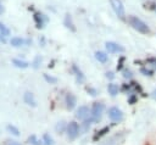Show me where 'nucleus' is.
<instances>
[{
  "mask_svg": "<svg viewBox=\"0 0 156 145\" xmlns=\"http://www.w3.org/2000/svg\"><path fill=\"white\" fill-rule=\"evenodd\" d=\"M128 23L132 26L133 29H135L136 32H139L141 34H149L150 33L149 26L136 16H128Z\"/></svg>",
  "mask_w": 156,
  "mask_h": 145,
  "instance_id": "nucleus-1",
  "label": "nucleus"
},
{
  "mask_svg": "<svg viewBox=\"0 0 156 145\" xmlns=\"http://www.w3.org/2000/svg\"><path fill=\"white\" fill-rule=\"evenodd\" d=\"M110 4H111V7L112 10L115 11V13L121 18V19H124L126 18V12H124V6L122 4L121 0H108Z\"/></svg>",
  "mask_w": 156,
  "mask_h": 145,
  "instance_id": "nucleus-2",
  "label": "nucleus"
},
{
  "mask_svg": "<svg viewBox=\"0 0 156 145\" xmlns=\"http://www.w3.org/2000/svg\"><path fill=\"white\" fill-rule=\"evenodd\" d=\"M91 121L93 122H98L101 118V115L104 112V105L101 102H94L91 106Z\"/></svg>",
  "mask_w": 156,
  "mask_h": 145,
  "instance_id": "nucleus-3",
  "label": "nucleus"
},
{
  "mask_svg": "<svg viewBox=\"0 0 156 145\" xmlns=\"http://www.w3.org/2000/svg\"><path fill=\"white\" fill-rule=\"evenodd\" d=\"M66 130H67V135H68L69 139H76L78 136V134H79V126H78L77 122L72 121V122H69L67 124Z\"/></svg>",
  "mask_w": 156,
  "mask_h": 145,
  "instance_id": "nucleus-4",
  "label": "nucleus"
},
{
  "mask_svg": "<svg viewBox=\"0 0 156 145\" xmlns=\"http://www.w3.org/2000/svg\"><path fill=\"white\" fill-rule=\"evenodd\" d=\"M108 117L112 122H121L123 119V112L118 107L108 108Z\"/></svg>",
  "mask_w": 156,
  "mask_h": 145,
  "instance_id": "nucleus-5",
  "label": "nucleus"
},
{
  "mask_svg": "<svg viewBox=\"0 0 156 145\" xmlns=\"http://www.w3.org/2000/svg\"><path fill=\"white\" fill-rule=\"evenodd\" d=\"M106 46V50L110 52V54H116V52H123L124 51V48L118 45L117 43H113V41H107L105 44Z\"/></svg>",
  "mask_w": 156,
  "mask_h": 145,
  "instance_id": "nucleus-6",
  "label": "nucleus"
},
{
  "mask_svg": "<svg viewBox=\"0 0 156 145\" xmlns=\"http://www.w3.org/2000/svg\"><path fill=\"white\" fill-rule=\"evenodd\" d=\"M65 101H66V107L67 110H73L76 104H77V97L72 94V93H68L65 97Z\"/></svg>",
  "mask_w": 156,
  "mask_h": 145,
  "instance_id": "nucleus-7",
  "label": "nucleus"
},
{
  "mask_svg": "<svg viewBox=\"0 0 156 145\" xmlns=\"http://www.w3.org/2000/svg\"><path fill=\"white\" fill-rule=\"evenodd\" d=\"M76 116H77V118L83 119V121L88 119V117H89V108H88L87 106H80V107L77 110Z\"/></svg>",
  "mask_w": 156,
  "mask_h": 145,
  "instance_id": "nucleus-8",
  "label": "nucleus"
},
{
  "mask_svg": "<svg viewBox=\"0 0 156 145\" xmlns=\"http://www.w3.org/2000/svg\"><path fill=\"white\" fill-rule=\"evenodd\" d=\"M23 100H24V102H26L27 105H29V106H33V107L37 106L34 95H33L30 91H26V93H24V95H23Z\"/></svg>",
  "mask_w": 156,
  "mask_h": 145,
  "instance_id": "nucleus-9",
  "label": "nucleus"
},
{
  "mask_svg": "<svg viewBox=\"0 0 156 145\" xmlns=\"http://www.w3.org/2000/svg\"><path fill=\"white\" fill-rule=\"evenodd\" d=\"M72 71L74 72V74H76L78 82H83V80H84V74H83V72L77 67V65H72Z\"/></svg>",
  "mask_w": 156,
  "mask_h": 145,
  "instance_id": "nucleus-10",
  "label": "nucleus"
},
{
  "mask_svg": "<svg viewBox=\"0 0 156 145\" xmlns=\"http://www.w3.org/2000/svg\"><path fill=\"white\" fill-rule=\"evenodd\" d=\"M118 90H119V88H118L117 84L110 83V84L107 85V91H108V94H110L111 96H116V95L118 94Z\"/></svg>",
  "mask_w": 156,
  "mask_h": 145,
  "instance_id": "nucleus-11",
  "label": "nucleus"
},
{
  "mask_svg": "<svg viewBox=\"0 0 156 145\" xmlns=\"http://www.w3.org/2000/svg\"><path fill=\"white\" fill-rule=\"evenodd\" d=\"M43 15L41 13H39V12H37V13H34V21H35V24H37V28H43V26H44V21H43Z\"/></svg>",
  "mask_w": 156,
  "mask_h": 145,
  "instance_id": "nucleus-12",
  "label": "nucleus"
},
{
  "mask_svg": "<svg viewBox=\"0 0 156 145\" xmlns=\"http://www.w3.org/2000/svg\"><path fill=\"white\" fill-rule=\"evenodd\" d=\"M108 130H110V128H108V127H104L102 129H100L99 132H96V134H95V135L93 136V140H94V141L99 140V139H100L101 136H104V135H105L106 133H108Z\"/></svg>",
  "mask_w": 156,
  "mask_h": 145,
  "instance_id": "nucleus-13",
  "label": "nucleus"
},
{
  "mask_svg": "<svg viewBox=\"0 0 156 145\" xmlns=\"http://www.w3.org/2000/svg\"><path fill=\"white\" fill-rule=\"evenodd\" d=\"M95 58H96L99 62L105 63V62L107 61V55H106L105 52H102V51H96V52H95Z\"/></svg>",
  "mask_w": 156,
  "mask_h": 145,
  "instance_id": "nucleus-14",
  "label": "nucleus"
},
{
  "mask_svg": "<svg viewBox=\"0 0 156 145\" xmlns=\"http://www.w3.org/2000/svg\"><path fill=\"white\" fill-rule=\"evenodd\" d=\"M12 63H13L16 67H18V68H27V67L29 66L28 62L22 61V60H18V58H13V60H12Z\"/></svg>",
  "mask_w": 156,
  "mask_h": 145,
  "instance_id": "nucleus-15",
  "label": "nucleus"
},
{
  "mask_svg": "<svg viewBox=\"0 0 156 145\" xmlns=\"http://www.w3.org/2000/svg\"><path fill=\"white\" fill-rule=\"evenodd\" d=\"M28 144H30V145H44L43 144V140H39L34 134H32L29 138H28Z\"/></svg>",
  "mask_w": 156,
  "mask_h": 145,
  "instance_id": "nucleus-16",
  "label": "nucleus"
},
{
  "mask_svg": "<svg viewBox=\"0 0 156 145\" xmlns=\"http://www.w3.org/2000/svg\"><path fill=\"white\" fill-rule=\"evenodd\" d=\"M11 45L12 46H16V48H18V46H21V45H23L24 44V40L22 39V38H18V37H13V38H11Z\"/></svg>",
  "mask_w": 156,
  "mask_h": 145,
  "instance_id": "nucleus-17",
  "label": "nucleus"
},
{
  "mask_svg": "<svg viewBox=\"0 0 156 145\" xmlns=\"http://www.w3.org/2000/svg\"><path fill=\"white\" fill-rule=\"evenodd\" d=\"M6 129H7L12 135H15V136H18V135H20V130H18V128L15 127V126H12V124H7V126H6Z\"/></svg>",
  "mask_w": 156,
  "mask_h": 145,
  "instance_id": "nucleus-18",
  "label": "nucleus"
},
{
  "mask_svg": "<svg viewBox=\"0 0 156 145\" xmlns=\"http://www.w3.org/2000/svg\"><path fill=\"white\" fill-rule=\"evenodd\" d=\"M43 144H44V145H54V139H52L48 133H45V134L43 135Z\"/></svg>",
  "mask_w": 156,
  "mask_h": 145,
  "instance_id": "nucleus-19",
  "label": "nucleus"
},
{
  "mask_svg": "<svg viewBox=\"0 0 156 145\" xmlns=\"http://www.w3.org/2000/svg\"><path fill=\"white\" fill-rule=\"evenodd\" d=\"M65 24H66V27L67 28H69L71 30H76V28H74V26H73V23H72V19H71V17H69V15H66V17H65Z\"/></svg>",
  "mask_w": 156,
  "mask_h": 145,
  "instance_id": "nucleus-20",
  "label": "nucleus"
},
{
  "mask_svg": "<svg viewBox=\"0 0 156 145\" xmlns=\"http://www.w3.org/2000/svg\"><path fill=\"white\" fill-rule=\"evenodd\" d=\"M0 34H1L2 37L10 35V29H9L4 23H1V22H0Z\"/></svg>",
  "mask_w": 156,
  "mask_h": 145,
  "instance_id": "nucleus-21",
  "label": "nucleus"
},
{
  "mask_svg": "<svg viewBox=\"0 0 156 145\" xmlns=\"http://www.w3.org/2000/svg\"><path fill=\"white\" fill-rule=\"evenodd\" d=\"M43 76H44V79H45L48 83H50V84H55V83L57 82V79H56L55 77H51V76H49V74H46V73H44Z\"/></svg>",
  "mask_w": 156,
  "mask_h": 145,
  "instance_id": "nucleus-22",
  "label": "nucleus"
},
{
  "mask_svg": "<svg viewBox=\"0 0 156 145\" xmlns=\"http://www.w3.org/2000/svg\"><path fill=\"white\" fill-rule=\"evenodd\" d=\"M140 72H141L144 76H152V74H154V69H147V68H144V67L140 68Z\"/></svg>",
  "mask_w": 156,
  "mask_h": 145,
  "instance_id": "nucleus-23",
  "label": "nucleus"
},
{
  "mask_svg": "<svg viewBox=\"0 0 156 145\" xmlns=\"http://www.w3.org/2000/svg\"><path fill=\"white\" fill-rule=\"evenodd\" d=\"M123 61H124V57L121 56V58H119V61H118V65H117V69H118V71H121V69L123 68Z\"/></svg>",
  "mask_w": 156,
  "mask_h": 145,
  "instance_id": "nucleus-24",
  "label": "nucleus"
},
{
  "mask_svg": "<svg viewBox=\"0 0 156 145\" xmlns=\"http://www.w3.org/2000/svg\"><path fill=\"white\" fill-rule=\"evenodd\" d=\"M63 127H65L63 122H60V123L56 126V130H57L58 133H61V132H63Z\"/></svg>",
  "mask_w": 156,
  "mask_h": 145,
  "instance_id": "nucleus-25",
  "label": "nucleus"
},
{
  "mask_svg": "<svg viewBox=\"0 0 156 145\" xmlns=\"http://www.w3.org/2000/svg\"><path fill=\"white\" fill-rule=\"evenodd\" d=\"M85 89H87V91H88V93H91V95H94V96L98 94V91H96L95 89H93L91 87H85Z\"/></svg>",
  "mask_w": 156,
  "mask_h": 145,
  "instance_id": "nucleus-26",
  "label": "nucleus"
},
{
  "mask_svg": "<svg viewBox=\"0 0 156 145\" xmlns=\"http://www.w3.org/2000/svg\"><path fill=\"white\" fill-rule=\"evenodd\" d=\"M123 77H124V78H130V77H132V72L128 71V69H124V71H123Z\"/></svg>",
  "mask_w": 156,
  "mask_h": 145,
  "instance_id": "nucleus-27",
  "label": "nucleus"
},
{
  "mask_svg": "<svg viewBox=\"0 0 156 145\" xmlns=\"http://www.w3.org/2000/svg\"><path fill=\"white\" fill-rule=\"evenodd\" d=\"M128 101H129V104H132V105H133V104H134V102L136 101V96H135L134 94H132V95L129 96V99H128Z\"/></svg>",
  "mask_w": 156,
  "mask_h": 145,
  "instance_id": "nucleus-28",
  "label": "nucleus"
},
{
  "mask_svg": "<svg viewBox=\"0 0 156 145\" xmlns=\"http://www.w3.org/2000/svg\"><path fill=\"white\" fill-rule=\"evenodd\" d=\"M106 77H107V78H110V79H112L115 76H113V73H112V72H107V73H106Z\"/></svg>",
  "mask_w": 156,
  "mask_h": 145,
  "instance_id": "nucleus-29",
  "label": "nucleus"
},
{
  "mask_svg": "<svg viewBox=\"0 0 156 145\" xmlns=\"http://www.w3.org/2000/svg\"><path fill=\"white\" fill-rule=\"evenodd\" d=\"M6 145H21L20 143H17V141H7V144Z\"/></svg>",
  "mask_w": 156,
  "mask_h": 145,
  "instance_id": "nucleus-30",
  "label": "nucleus"
},
{
  "mask_svg": "<svg viewBox=\"0 0 156 145\" xmlns=\"http://www.w3.org/2000/svg\"><path fill=\"white\" fill-rule=\"evenodd\" d=\"M152 97L156 100V90H154V91H152Z\"/></svg>",
  "mask_w": 156,
  "mask_h": 145,
  "instance_id": "nucleus-31",
  "label": "nucleus"
},
{
  "mask_svg": "<svg viewBox=\"0 0 156 145\" xmlns=\"http://www.w3.org/2000/svg\"><path fill=\"white\" fill-rule=\"evenodd\" d=\"M4 11V7H2V5H1V2H0V13Z\"/></svg>",
  "mask_w": 156,
  "mask_h": 145,
  "instance_id": "nucleus-32",
  "label": "nucleus"
},
{
  "mask_svg": "<svg viewBox=\"0 0 156 145\" xmlns=\"http://www.w3.org/2000/svg\"><path fill=\"white\" fill-rule=\"evenodd\" d=\"M155 10H156V7H155Z\"/></svg>",
  "mask_w": 156,
  "mask_h": 145,
  "instance_id": "nucleus-33",
  "label": "nucleus"
}]
</instances>
